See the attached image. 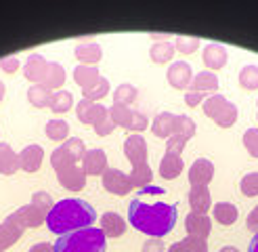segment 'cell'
<instances>
[{
    "label": "cell",
    "instance_id": "cell-1",
    "mask_svg": "<svg viewBox=\"0 0 258 252\" xmlns=\"http://www.w3.org/2000/svg\"><path fill=\"white\" fill-rule=\"evenodd\" d=\"M176 217H178L176 204H166V202L147 204L141 198L131 200V204H128V221H131V225L137 231L149 237L168 235L176 223Z\"/></svg>",
    "mask_w": 258,
    "mask_h": 252
},
{
    "label": "cell",
    "instance_id": "cell-2",
    "mask_svg": "<svg viewBox=\"0 0 258 252\" xmlns=\"http://www.w3.org/2000/svg\"><path fill=\"white\" fill-rule=\"evenodd\" d=\"M97 221V212L95 208L84 200L78 198H66L57 202L46 214V227L55 235H66L72 231L84 229V227H90Z\"/></svg>",
    "mask_w": 258,
    "mask_h": 252
},
{
    "label": "cell",
    "instance_id": "cell-3",
    "mask_svg": "<svg viewBox=\"0 0 258 252\" xmlns=\"http://www.w3.org/2000/svg\"><path fill=\"white\" fill-rule=\"evenodd\" d=\"M55 252H105L107 237L101 227H84V229L59 235L53 244Z\"/></svg>",
    "mask_w": 258,
    "mask_h": 252
},
{
    "label": "cell",
    "instance_id": "cell-4",
    "mask_svg": "<svg viewBox=\"0 0 258 252\" xmlns=\"http://www.w3.org/2000/svg\"><path fill=\"white\" fill-rule=\"evenodd\" d=\"M124 154L133 164V172H131V176H128V179H131V185L143 189L145 185L151 183V176H153L149 164H147V143H145V139L141 135H131L124 141Z\"/></svg>",
    "mask_w": 258,
    "mask_h": 252
},
{
    "label": "cell",
    "instance_id": "cell-5",
    "mask_svg": "<svg viewBox=\"0 0 258 252\" xmlns=\"http://www.w3.org/2000/svg\"><path fill=\"white\" fill-rule=\"evenodd\" d=\"M25 225L21 223V219L17 217V212L9 214V217L0 223V252H5L7 248H11L17 239L23 235Z\"/></svg>",
    "mask_w": 258,
    "mask_h": 252
},
{
    "label": "cell",
    "instance_id": "cell-6",
    "mask_svg": "<svg viewBox=\"0 0 258 252\" xmlns=\"http://www.w3.org/2000/svg\"><path fill=\"white\" fill-rule=\"evenodd\" d=\"M76 116H78L80 122L90 124V126H97L99 122H103L105 118H109V109L103 107L101 103H95V101H88L82 99L78 107H76Z\"/></svg>",
    "mask_w": 258,
    "mask_h": 252
},
{
    "label": "cell",
    "instance_id": "cell-7",
    "mask_svg": "<svg viewBox=\"0 0 258 252\" xmlns=\"http://www.w3.org/2000/svg\"><path fill=\"white\" fill-rule=\"evenodd\" d=\"M103 187L115 196H126V194H131V189H133L128 174H124L120 168H107L103 172Z\"/></svg>",
    "mask_w": 258,
    "mask_h": 252
},
{
    "label": "cell",
    "instance_id": "cell-8",
    "mask_svg": "<svg viewBox=\"0 0 258 252\" xmlns=\"http://www.w3.org/2000/svg\"><path fill=\"white\" fill-rule=\"evenodd\" d=\"M214 176V164L206 158H198L189 168V183L191 187H208Z\"/></svg>",
    "mask_w": 258,
    "mask_h": 252
},
{
    "label": "cell",
    "instance_id": "cell-9",
    "mask_svg": "<svg viewBox=\"0 0 258 252\" xmlns=\"http://www.w3.org/2000/svg\"><path fill=\"white\" fill-rule=\"evenodd\" d=\"M185 227H187V233L193 237H202L206 239L212 231V221L208 214H200V212H189L187 219H185Z\"/></svg>",
    "mask_w": 258,
    "mask_h": 252
},
{
    "label": "cell",
    "instance_id": "cell-10",
    "mask_svg": "<svg viewBox=\"0 0 258 252\" xmlns=\"http://www.w3.org/2000/svg\"><path fill=\"white\" fill-rule=\"evenodd\" d=\"M44 149L40 145H28L19 151V168L25 172H36L42 166Z\"/></svg>",
    "mask_w": 258,
    "mask_h": 252
},
{
    "label": "cell",
    "instance_id": "cell-11",
    "mask_svg": "<svg viewBox=\"0 0 258 252\" xmlns=\"http://www.w3.org/2000/svg\"><path fill=\"white\" fill-rule=\"evenodd\" d=\"M82 170L86 174H103L107 170V156L103 149H86L82 158Z\"/></svg>",
    "mask_w": 258,
    "mask_h": 252
},
{
    "label": "cell",
    "instance_id": "cell-12",
    "mask_svg": "<svg viewBox=\"0 0 258 252\" xmlns=\"http://www.w3.org/2000/svg\"><path fill=\"white\" fill-rule=\"evenodd\" d=\"M168 82L174 86V88H187L193 80V70L187 61H176L168 68Z\"/></svg>",
    "mask_w": 258,
    "mask_h": 252
},
{
    "label": "cell",
    "instance_id": "cell-13",
    "mask_svg": "<svg viewBox=\"0 0 258 252\" xmlns=\"http://www.w3.org/2000/svg\"><path fill=\"white\" fill-rule=\"evenodd\" d=\"M57 179L63 187H68L72 189V192H80V189L86 185V172L82 170V166H72V168H66V170H61L57 172Z\"/></svg>",
    "mask_w": 258,
    "mask_h": 252
},
{
    "label": "cell",
    "instance_id": "cell-14",
    "mask_svg": "<svg viewBox=\"0 0 258 252\" xmlns=\"http://www.w3.org/2000/svg\"><path fill=\"white\" fill-rule=\"evenodd\" d=\"M101 231L105 233V237H120L126 231V221L118 212H105L101 217Z\"/></svg>",
    "mask_w": 258,
    "mask_h": 252
},
{
    "label": "cell",
    "instance_id": "cell-15",
    "mask_svg": "<svg viewBox=\"0 0 258 252\" xmlns=\"http://www.w3.org/2000/svg\"><path fill=\"white\" fill-rule=\"evenodd\" d=\"M174 124H176V116L170 111H164V113H158L156 118L151 122V133L156 137H162V139H170L174 135Z\"/></svg>",
    "mask_w": 258,
    "mask_h": 252
},
{
    "label": "cell",
    "instance_id": "cell-16",
    "mask_svg": "<svg viewBox=\"0 0 258 252\" xmlns=\"http://www.w3.org/2000/svg\"><path fill=\"white\" fill-rule=\"evenodd\" d=\"M183 168H185L183 156L166 151L164 158H162V162H160V174L164 176V179H176V176L183 172Z\"/></svg>",
    "mask_w": 258,
    "mask_h": 252
},
{
    "label": "cell",
    "instance_id": "cell-17",
    "mask_svg": "<svg viewBox=\"0 0 258 252\" xmlns=\"http://www.w3.org/2000/svg\"><path fill=\"white\" fill-rule=\"evenodd\" d=\"M204 63L208 66L210 70H221L225 68V63H227V48L223 44H208L204 48Z\"/></svg>",
    "mask_w": 258,
    "mask_h": 252
},
{
    "label": "cell",
    "instance_id": "cell-18",
    "mask_svg": "<svg viewBox=\"0 0 258 252\" xmlns=\"http://www.w3.org/2000/svg\"><path fill=\"white\" fill-rule=\"evenodd\" d=\"M74 53L80 59L82 66H95V63H99L101 57H103V48L97 42H84V44L76 46Z\"/></svg>",
    "mask_w": 258,
    "mask_h": 252
},
{
    "label": "cell",
    "instance_id": "cell-19",
    "mask_svg": "<svg viewBox=\"0 0 258 252\" xmlns=\"http://www.w3.org/2000/svg\"><path fill=\"white\" fill-rule=\"evenodd\" d=\"M189 88L193 93H212L218 88V78L214 76V72H198L193 74Z\"/></svg>",
    "mask_w": 258,
    "mask_h": 252
},
{
    "label": "cell",
    "instance_id": "cell-20",
    "mask_svg": "<svg viewBox=\"0 0 258 252\" xmlns=\"http://www.w3.org/2000/svg\"><path fill=\"white\" fill-rule=\"evenodd\" d=\"M210 204H212V198H210L208 187H191V192H189V206H191L193 212L206 214V210H210Z\"/></svg>",
    "mask_w": 258,
    "mask_h": 252
},
{
    "label": "cell",
    "instance_id": "cell-21",
    "mask_svg": "<svg viewBox=\"0 0 258 252\" xmlns=\"http://www.w3.org/2000/svg\"><path fill=\"white\" fill-rule=\"evenodd\" d=\"M63 82H66V70H63L59 63L48 61V66H46V70H44V74H42L40 84L46 86L48 91H50V88H61Z\"/></svg>",
    "mask_w": 258,
    "mask_h": 252
},
{
    "label": "cell",
    "instance_id": "cell-22",
    "mask_svg": "<svg viewBox=\"0 0 258 252\" xmlns=\"http://www.w3.org/2000/svg\"><path fill=\"white\" fill-rule=\"evenodd\" d=\"M15 212L21 219V223L25 225V229H28V227H40L42 223H46V214L40 208H36L34 204H25Z\"/></svg>",
    "mask_w": 258,
    "mask_h": 252
},
{
    "label": "cell",
    "instance_id": "cell-23",
    "mask_svg": "<svg viewBox=\"0 0 258 252\" xmlns=\"http://www.w3.org/2000/svg\"><path fill=\"white\" fill-rule=\"evenodd\" d=\"M99 78H101V74L95 66H78L74 70V80L78 86H82V91H88L90 86H95Z\"/></svg>",
    "mask_w": 258,
    "mask_h": 252
},
{
    "label": "cell",
    "instance_id": "cell-24",
    "mask_svg": "<svg viewBox=\"0 0 258 252\" xmlns=\"http://www.w3.org/2000/svg\"><path fill=\"white\" fill-rule=\"evenodd\" d=\"M17 170H19V154H15L9 143H0V172L13 174Z\"/></svg>",
    "mask_w": 258,
    "mask_h": 252
},
{
    "label": "cell",
    "instance_id": "cell-25",
    "mask_svg": "<svg viewBox=\"0 0 258 252\" xmlns=\"http://www.w3.org/2000/svg\"><path fill=\"white\" fill-rule=\"evenodd\" d=\"M46 66H48V61L42 55H30V59L25 61V68H23L25 78L32 80V82H40Z\"/></svg>",
    "mask_w": 258,
    "mask_h": 252
},
{
    "label": "cell",
    "instance_id": "cell-26",
    "mask_svg": "<svg viewBox=\"0 0 258 252\" xmlns=\"http://www.w3.org/2000/svg\"><path fill=\"white\" fill-rule=\"evenodd\" d=\"M212 214H214V221H218L221 225H233L239 217L237 206L231 204V202H218V204H214Z\"/></svg>",
    "mask_w": 258,
    "mask_h": 252
},
{
    "label": "cell",
    "instance_id": "cell-27",
    "mask_svg": "<svg viewBox=\"0 0 258 252\" xmlns=\"http://www.w3.org/2000/svg\"><path fill=\"white\" fill-rule=\"evenodd\" d=\"M50 164H53V168H55V172H61V170H66V168H72V166H76L78 164V160H76L70 151L66 149V147H57L53 154H50Z\"/></svg>",
    "mask_w": 258,
    "mask_h": 252
},
{
    "label": "cell",
    "instance_id": "cell-28",
    "mask_svg": "<svg viewBox=\"0 0 258 252\" xmlns=\"http://www.w3.org/2000/svg\"><path fill=\"white\" fill-rule=\"evenodd\" d=\"M74 103V99H72V93L66 91V88H59L57 93H53V97H50V109H53L55 113H66Z\"/></svg>",
    "mask_w": 258,
    "mask_h": 252
},
{
    "label": "cell",
    "instance_id": "cell-29",
    "mask_svg": "<svg viewBox=\"0 0 258 252\" xmlns=\"http://www.w3.org/2000/svg\"><path fill=\"white\" fill-rule=\"evenodd\" d=\"M50 97H53V93H50L48 88L42 86V84H34L28 91V99H30V103L34 107H46V105H50Z\"/></svg>",
    "mask_w": 258,
    "mask_h": 252
},
{
    "label": "cell",
    "instance_id": "cell-30",
    "mask_svg": "<svg viewBox=\"0 0 258 252\" xmlns=\"http://www.w3.org/2000/svg\"><path fill=\"white\" fill-rule=\"evenodd\" d=\"M149 57L156 63H168L174 57V44L170 42H156L149 50Z\"/></svg>",
    "mask_w": 258,
    "mask_h": 252
},
{
    "label": "cell",
    "instance_id": "cell-31",
    "mask_svg": "<svg viewBox=\"0 0 258 252\" xmlns=\"http://www.w3.org/2000/svg\"><path fill=\"white\" fill-rule=\"evenodd\" d=\"M109 118L113 120L115 126H122V129H128L131 124V118H133V111L128 105H120V103H113L109 107Z\"/></svg>",
    "mask_w": 258,
    "mask_h": 252
},
{
    "label": "cell",
    "instance_id": "cell-32",
    "mask_svg": "<svg viewBox=\"0 0 258 252\" xmlns=\"http://www.w3.org/2000/svg\"><path fill=\"white\" fill-rule=\"evenodd\" d=\"M44 131H46L48 139H53V141H63V139H68V135H70V124L66 120H50Z\"/></svg>",
    "mask_w": 258,
    "mask_h": 252
},
{
    "label": "cell",
    "instance_id": "cell-33",
    "mask_svg": "<svg viewBox=\"0 0 258 252\" xmlns=\"http://www.w3.org/2000/svg\"><path fill=\"white\" fill-rule=\"evenodd\" d=\"M227 103H229V101H227L223 95H212L210 99H206V103H204V113H206L208 118L216 120V118H218V113L225 109Z\"/></svg>",
    "mask_w": 258,
    "mask_h": 252
},
{
    "label": "cell",
    "instance_id": "cell-34",
    "mask_svg": "<svg viewBox=\"0 0 258 252\" xmlns=\"http://www.w3.org/2000/svg\"><path fill=\"white\" fill-rule=\"evenodd\" d=\"M174 135L180 137V139H185V141H189V139L196 135V122H193L189 116H176Z\"/></svg>",
    "mask_w": 258,
    "mask_h": 252
},
{
    "label": "cell",
    "instance_id": "cell-35",
    "mask_svg": "<svg viewBox=\"0 0 258 252\" xmlns=\"http://www.w3.org/2000/svg\"><path fill=\"white\" fill-rule=\"evenodd\" d=\"M135 99H137V88L133 84H120L113 93V103H120V105L131 107V103Z\"/></svg>",
    "mask_w": 258,
    "mask_h": 252
},
{
    "label": "cell",
    "instance_id": "cell-36",
    "mask_svg": "<svg viewBox=\"0 0 258 252\" xmlns=\"http://www.w3.org/2000/svg\"><path fill=\"white\" fill-rule=\"evenodd\" d=\"M176 246H178L180 252H208V244H206V239L193 237V235L183 237L180 242H176Z\"/></svg>",
    "mask_w": 258,
    "mask_h": 252
},
{
    "label": "cell",
    "instance_id": "cell-37",
    "mask_svg": "<svg viewBox=\"0 0 258 252\" xmlns=\"http://www.w3.org/2000/svg\"><path fill=\"white\" fill-rule=\"evenodd\" d=\"M239 84L248 91H256L258 88V66H246L239 72Z\"/></svg>",
    "mask_w": 258,
    "mask_h": 252
},
{
    "label": "cell",
    "instance_id": "cell-38",
    "mask_svg": "<svg viewBox=\"0 0 258 252\" xmlns=\"http://www.w3.org/2000/svg\"><path fill=\"white\" fill-rule=\"evenodd\" d=\"M235 120H237V107H235V103H229L225 105V109L218 113V118L214 120L218 126H223V129H229V126H233L235 124Z\"/></svg>",
    "mask_w": 258,
    "mask_h": 252
},
{
    "label": "cell",
    "instance_id": "cell-39",
    "mask_svg": "<svg viewBox=\"0 0 258 252\" xmlns=\"http://www.w3.org/2000/svg\"><path fill=\"white\" fill-rule=\"evenodd\" d=\"M107 93H109V82H107V78H99L95 86H90L88 91H84V99L95 101V103H97V99H103Z\"/></svg>",
    "mask_w": 258,
    "mask_h": 252
},
{
    "label": "cell",
    "instance_id": "cell-40",
    "mask_svg": "<svg viewBox=\"0 0 258 252\" xmlns=\"http://www.w3.org/2000/svg\"><path fill=\"white\" fill-rule=\"evenodd\" d=\"M198 46H200V40L198 38H191V36H178L176 44H174V48L178 50V53H185V55L196 53Z\"/></svg>",
    "mask_w": 258,
    "mask_h": 252
},
{
    "label": "cell",
    "instance_id": "cell-41",
    "mask_svg": "<svg viewBox=\"0 0 258 252\" xmlns=\"http://www.w3.org/2000/svg\"><path fill=\"white\" fill-rule=\"evenodd\" d=\"M243 196H258V172H248L239 183Z\"/></svg>",
    "mask_w": 258,
    "mask_h": 252
},
{
    "label": "cell",
    "instance_id": "cell-42",
    "mask_svg": "<svg viewBox=\"0 0 258 252\" xmlns=\"http://www.w3.org/2000/svg\"><path fill=\"white\" fill-rule=\"evenodd\" d=\"M63 147H66L76 160H80V162H82V158H84V154H86V145H84L82 139L72 137V139H68V141L63 143Z\"/></svg>",
    "mask_w": 258,
    "mask_h": 252
},
{
    "label": "cell",
    "instance_id": "cell-43",
    "mask_svg": "<svg viewBox=\"0 0 258 252\" xmlns=\"http://www.w3.org/2000/svg\"><path fill=\"white\" fill-rule=\"evenodd\" d=\"M32 204H34L36 208H40L44 214H48L50 210H53L55 202H53V198H50V194H46V192H36L34 198H32Z\"/></svg>",
    "mask_w": 258,
    "mask_h": 252
},
{
    "label": "cell",
    "instance_id": "cell-44",
    "mask_svg": "<svg viewBox=\"0 0 258 252\" xmlns=\"http://www.w3.org/2000/svg\"><path fill=\"white\" fill-rule=\"evenodd\" d=\"M243 145L250 151V156L258 158V129H248L243 133Z\"/></svg>",
    "mask_w": 258,
    "mask_h": 252
},
{
    "label": "cell",
    "instance_id": "cell-45",
    "mask_svg": "<svg viewBox=\"0 0 258 252\" xmlns=\"http://www.w3.org/2000/svg\"><path fill=\"white\" fill-rule=\"evenodd\" d=\"M185 139H180L176 135H172L168 141H166V151H170V154H178V156H183V149H185Z\"/></svg>",
    "mask_w": 258,
    "mask_h": 252
},
{
    "label": "cell",
    "instance_id": "cell-46",
    "mask_svg": "<svg viewBox=\"0 0 258 252\" xmlns=\"http://www.w3.org/2000/svg\"><path fill=\"white\" fill-rule=\"evenodd\" d=\"M145 129H147V118H145L141 111H133L131 124H128L126 131H137V133H141V131H145Z\"/></svg>",
    "mask_w": 258,
    "mask_h": 252
},
{
    "label": "cell",
    "instance_id": "cell-47",
    "mask_svg": "<svg viewBox=\"0 0 258 252\" xmlns=\"http://www.w3.org/2000/svg\"><path fill=\"white\" fill-rule=\"evenodd\" d=\"M164 242L162 237H149L147 242L143 244V248H141V252H164Z\"/></svg>",
    "mask_w": 258,
    "mask_h": 252
},
{
    "label": "cell",
    "instance_id": "cell-48",
    "mask_svg": "<svg viewBox=\"0 0 258 252\" xmlns=\"http://www.w3.org/2000/svg\"><path fill=\"white\" fill-rule=\"evenodd\" d=\"M113 129H115L113 120H111V118H105L103 122H99V124L95 126V133H97V135H101V137H105V135L113 133Z\"/></svg>",
    "mask_w": 258,
    "mask_h": 252
},
{
    "label": "cell",
    "instance_id": "cell-49",
    "mask_svg": "<svg viewBox=\"0 0 258 252\" xmlns=\"http://www.w3.org/2000/svg\"><path fill=\"white\" fill-rule=\"evenodd\" d=\"M0 68H3L5 72H15L19 68V59L13 55V57H5V59H0Z\"/></svg>",
    "mask_w": 258,
    "mask_h": 252
},
{
    "label": "cell",
    "instance_id": "cell-50",
    "mask_svg": "<svg viewBox=\"0 0 258 252\" xmlns=\"http://www.w3.org/2000/svg\"><path fill=\"white\" fill-rule=\"evenodd\" d=\"M246 227L250 231H256L258 233V206H254L248 214V219H246Z\"/></svg>",
    "mask_w": 258,
    "mask_h": 252
},
{
    "label": "cell",
    "instance_id": "cell-51",
    "mask_svg": "<svg viewBox=\"0 0 258 252\" xmlns=\"http://www.w3.org/2000/svg\"><path fill=\"white\" fill-rule=\"evenodd\" d=\"M204 97H206V93H193V91H189V93H185V103L187 105H198L200 101H204Z\"/></svg>",
    "mask_w": 258,
    "mask_h": 252
},
{
    "label": "cell",
    "instance_id": "cell-52",
    "mask_svg": "<svg viewBox=\"0 0 258 252\" xmlns=\"http://www.w3.org/2000/svg\"><path fill=\"white\" fill-rule=\"evenodd\" d=\"M28 252H55V246L48 244V242H38V244H34Z\"/></svg>",
    "mask_w": 258,
    "mask_h": 252
},
{
    "label": "cell",
    "instance_id": "cell-53",
    "mask_svg": "<svg viewBox=\"0 0 258 252\" xmlns=\"http://www.w3.org/2000/svg\"><path fill=\"white\" fill-rule=\"evenodd\" d=\"M248 252H258V233L252 237V242H250V248H248Z\"/></svg>",
    "mask_w": 258,
    "mask_h": 252
},
{
    "label": "cell",
    "instance_id": "cell-54",
    "mask_svg": "<svg viewBox=\"0 0 258 252\" xmlns=\"http://www.w3.org/2000/svg\"><path fill=\"white\" fill-rule=\"evenodd\" d=\"M221 252H239L235 246H225V248H221Z\"/></svg>",
    "mask_w": 258,
    "mask_h": 252
},
{
    "label": "cell",
    "instance_id": "cell-55",
    "mask_svg": "<svg viewBox=\"0 0 258 252\" xmlns=\"http://www.w3.org/2000/svg\"><path fill=\"white\" fill-rule=\"evenodd\" d=\"M3 97H5V84H3V80H0V101H3Z\"/></svg>",
    "mask_w": 258,
    "mask_h": 252
},
{
    "label": "cell",
    "instance_id": "cell-56",
    "mask_svg": "<svg viewBox=\"0 0 258 252\" xmlns=\"http://www.w3.org/2000/svg\"><path fill=\"white\" fill-rule=\"evenodd\" d=\"M168 252H180V250H178V246H176V244H172V246L168 248Z\"/></svg>",
    "mask_w": 258,
    "mask_h": 252
}]
</instances>
